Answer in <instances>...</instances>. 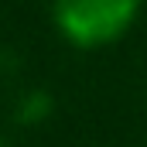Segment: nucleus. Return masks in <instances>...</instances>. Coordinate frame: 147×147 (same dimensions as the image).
<instances>
[{"instance_id": "7ed1b4c3", "label": "nucleus", "mask_w": 147, "mask_h": 147, "mask_svg": "<svg viewBox=\"0 0 147 147\" xmlns=\"http://www.w3.org/2000/svg\"><path fill=\"white\" fill-rule=\"evenodd\" d=\"M0 147H10V140H7V137H3V134H0Z\"/></svg>"}, {"instance_id": "f257e3e1", "label": "nucleus", "mask_w": 147, "mask_h": 147, "mask_svg": "<svg viewBox=\"0 0 147 147\" xmlns=\"http://www.w3.org/2000/svg\"><path fill=\"white\" fill-rule=\"evenodd\" d=\"M144 0H51L55 31L72 48L92 51L127 34L140 17Z\"/></svg>"}, {"instance_id": "f03ea898", "label": "nucleus", "mask_w": 147, "mask_h": 147, "mask_svg": "<svg viewBox=\"0 0 147 147\" xmlns=\"http://www.w3.org/2000/svg\"><path fill=\"white\" fill-rule=\"evenodd\" d=\"M51 113H55V99H51V92H45V89H28V92H21L17 103H14V120H17L21 127H38V123H45Z\"/></svg>"}]
</instances>
